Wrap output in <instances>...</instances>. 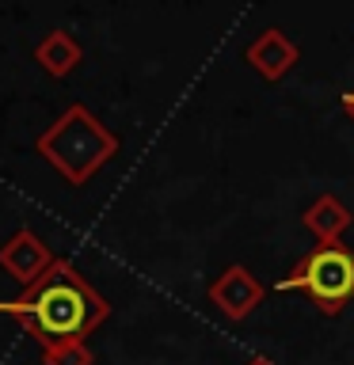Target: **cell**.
<instances>
[{"label":"cell","instance_id":"52a82bcc","mask_svg":"<svg viewBox=\"0 0 354 365\" xmlns=\"http://www.w3.org/2000/svg\"><path fill=\"white\" fill-rule=\"evenodd\" d=\"M350 210L343 205V198L335 194H320V198L308 202V210L301 213V225L316 236V244H339L343 232L350 228Z\"/></svg>","mask_w":354,"mask_h":365},{"label":"cell","instance_id":"3957f363","mask_svg":"<svg viewBox=\"0 0 354 365\" xmlns=\"http://www.w3.org/2000/svg\"><path fill=\"white\" fill-rule=\"evenodd\" d=\"M278 289H297L316 304V312L339 316L354 301V251L343 244H316L278 278Z\"/></svg>","mask_w":354,"mask_h":365},{"label":"cell","instance_id":"277c9868","mask_svg":"<svg viewBox=\"0 0 354 365\" xmlns=\"http://www.w3.org/2000/svg\"><path fill=\"white\" fill-rule=\"evenodd\" d=\"M206 297H210V304L221 316H228L233 324H240V319H248L263 304L267 285H263L244 262H233V267H225L210 285H206Z\"/></svg>","mask_w":354,"mask_h":365},{"label":"cell","instance_id":"7a4b0ae2","mask_svg":"<svg viewBox=\"0 0 354 365\" xmlns=\"http://www.w3.org/2000/svg\"><path fill=\"white\" fill-rule=\"evenodd\" d=\"M34 153H39L69 187H84L103 164H111V160L122 153V141H118V133L107 130V125L96 118L91 107L73 103V107H65L39 133Z\"/></svg>","mask_w":354,"mask_h":365},{"label":"cell","instance_id":"6da1fadb","mask_svg":"<svg viewBox=\"0 0 354 365\" xmlns=\"http://www.w3.org/2000/svg\"><path fill=\"white\" fill-rule=\"evenodd\" d=\"M0 316L16 319L46 350L57 342H88L91 331L111 316V304L73 262L57 259L31 289H23L11 301H0Z\"/></svg>","mask_w":354,"mask_h":365},{"label":"cell","instance_id":"5b68a950","mask_svg":"<svg viewBox=\"0 0 354 365\" xmlns=\"http://www.w3.org/2000/svg\"><path fill=\"white\" fill-rule=\"evenodd\" d=\"M54 262H57V255L34 228H19V232H11L4 244H0V270H4L8 278H16L23 289H31Z\"/></svg>","mask_w":354,"mask_h":365},{"label":"cell","instance_id":"8fae6325","mask_svg":"<svg viewBox=\"0 0 354 365\" xmlns=\"http://www.w3.org/2000/svg\"><path fill=\"white\" fill-rule=\"evenodd\" d=\"M244 365H274L270 358H251V361H244Z\"/></svg>","mask_w":354,"mask_h":365},{"label":"cell","instance_id":"8992f818","mask_svg":"<svg viewBox=\"0 0 354 365\" xmlns=\"http://www.w3.org/2000/svg\"><path fill=\"white\" fill-rule=\"evenodd\" d=\"M244 61L251 65V73H259L263 80L278 84V80L301 61V50H297V42H290V34H285L282 27H267L244 50Z\"/></svg>","mask_w":354,"mask_h":365},{"label":"cell","instance_id":"ba28073f","mask_svg":"<svg viewBox=\"0 0 354 365\" xmlns=\"http://www.w3.org/2000/svg\"><path fill=\"white\" fill-rule=\"evenodd\" d=\"M34 61H39V68L46 76L65 80L80 61H84V46H80L69 31L57 27V31H50L39 46H34Z\"/></svg>","mask_w":354,"mask_h":365},{"label":"cell","instance_id":"30bf717a","mask_svg":"<svg viewBox=\"0 0 354 365\" xmlns=\"http://www.w3.org/2000/svg\"><path fill=\"white\" fill-rule=\"evenodd\" d=\"M339 103H343V110H347L350 118H354V91H343V99H339Z\"/></svg>","mask_w":354,"mask_h":365},{"label":"cell","instance_id":"9c48e42d","mask_svg":"<svg viewBox=\"0 0 354 365\" xmlns=\"http://www.w3.org/2000/svg\"><path fill=\"white\" fill-rule=\"evenodd\" d=\"M42 365H96V354L88 342H57L42 350Z\"/></svg>","mask_w":354,"mask_h":365}]
</instances>
